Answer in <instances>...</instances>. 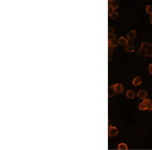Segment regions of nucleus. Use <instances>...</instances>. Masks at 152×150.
Instances as JSON below:
<instances>
[{"label": "nucleus", "mask_w": 152, "mask_h": 150, "mask_svg": "<svg viewBox=\"0 0 152 150\" xmlns=\"http://www.w3.org/2000/svg\"><path fill=\"white\" fill-rule=\"evenodd\" d=\"M138 107L139 109L141 110H149L150 111H152V101L150 99L146 98L143 99L142 102L139 104Z\"/></svg>", "instance_id": "f257e3e1"}, {"label": "nucleus", "mask_w": 152, "mask_h": 150, "mask_svg": "<svg viewBox=\"0 0 152 150\" xmlns=\"http://www.w3.org/2000/svg\"><path fill=\"white\" fill-rule=\"evenodd\" d=\"M108 134L110 137H113L117 135L118 134V131L117 128L111 125L109 128V131H108Z\"/></svg>", "instance_id": "f03ea898"}, {"label": "nucleus", "mask_w": 152, "mask_h": 150, "mask_svg": "<svg viewBox=\"0 0 152 150\" xmlns=\"http://www.w3.org/2000/svg\"><path fill=\"white\" fill-rule=\"evenodd\" d=\"M115 91L119 94H121L124 91L123 85L122 83H116L114 84Z\"/></svg>", "instance_id": "7ed1b4c3"}, {"label": "nucleus", "mask_w": 152, "mask_h": 150, "mask_svg": "<svg viewBox=\"0 0 152 150\" xmlns=\"http://www.w3.org/2000/svg\"><path fill=\"white\" fill-rule=\"evenodd\" d=\"M147 95V92L143 90H141L137 92V97L139 99H143V100L146 99Z\"/></svg>", "instance_id": "20e7f679"}, {"label": "nucleus", "mask_w": 152, "mask_h": 150, "mask_svg": "<svg viewBox=\"0 0 152 150\" xmlns=\"http://www.w3.org/2000/svg\"><path fill=\"white\" fill-rule=\"evenodd\" d=\"M109 7L111 8L112 9L115 10V9H117V8L119 7V4L117 1H114V0H112V1H109Z\"/></svg>", "instance_id": "39448f33"}, {"label": "nucleus", "mask_w": 152, "mask_h": 150, "mask_svg": "<svg viewBox=\"0 0 152 150\" xmlns=\"http://www.w3.org/2000/svg\"><path fill=\"white\" fill-rule=\"evenodd\" d=\"M137 36V31L135 30H131L127 34V38L129 40H133Z\"/></svg>", "instance_id": "423d86ee"}, {"label": "nucleus", "mask_w": 152, "mask_h": 150, "mask_svg": "<svg viewBox=\"0 0 152 150\" xmlns=\"http://www.w3.org/2000/svg\"><path fill=\"white\" fill-rule=\"evenodd\" d=\"M119 43L121 44V45L124 46L125 47L128 44V40L125 39L123 36H121L119 39Z\"/></svg>", "instance_id": "0eeeda50"}, {"label": "nucleus", "mask_w": 152, "mask_h": 150, "mask_svg": "<svg viewBox=\"0 0 152 150\" xmlns=\"http://www.w3.org/2000/svg\"><path fill=\"white\" fill-rule=\"evenodd\" d=\"M142 82V79L141 77L137 76L134 78L132 81V84L134 86H138Z\"/></svg>", "instance_id": "6e6552de"}, {"label": "nucleus", "mask_w": 152, "mask_h": 150, "mask_svg": "<svg viewBox=\"0 0 152 150\" xmlns=\"http://www.w3.org/2000/svg\"><path fill=\"white\" fill-rule=\"evenodd\" d=\"M116 91L115 90L114 87V84L111 86L109 89V92H108V95H109V97L110 98H112V97H114L115 95L116 94Z\"/></svg>", "instance_id": "1a4fd4ad"}, {"label": "nucleus", "mask_w": 152, "mask_h": 150, "mask_svg": "<svg viewBox=\"0 0 152 150\" xmlns=\"http://www.w3.org/2000/svg\"><path fill=\"white\" fill-rule=\"evenodd\" d=\"M152 44L150 43H147V42H143L142 44H141V48H143V49L145 50H147L148 49H149L150 48H152Z\"/></svg>", "instance_id": "9d476101"}, {"label": "nucleus", "mask_w": 152, "mask_h": 150, "mask_svg": "<svg viewBox=\"0 0 152 150\" xmlns=\"http://www.w3.org/2000/svg\"><path fill=\"white\" fill-rule=\"evenodd\" d=\"M126 97H127L128 99H133L135 97V93L134 92L132 91V90H128L126 92Z\"/></svg>", "instance_id": "9b49d317"}, {"label": "nucleus", "mask_w": 152, "mask_h": 150, "mask_svg": "<svg viewBox=\"0 0 152 150\" xmlns=\"http://www.w3.org/2000/svg\"><path fill=\"white\" fill-rule=\"evenodd\" d=\"M125 50L127 53H132L134 51V47L133 44H128L125 47Z\"/></svg>", "instance_id": "f8f14e48"}, {"label": "nucleus", "mask_w": 152, "mask_h": 150, "mask_svg": "<svg viewBox=\"0 0 152 150\" xmlns=\"http://www.w3.org/2000/svg\"><path fill=\"white\" fill-rule=\"evenodd\" d=\"M114 50V47H113L109 43V61L110 62L111 61L110 58H111V59L112 54H113V53Z\"/></svg>", "instance_id": "ddd939ff"}, {"label": "nucleus", "mask_w": 152, "mask_h": 150, "mask_svg": "<svg viewBox=\"0 0 152 150\" xmlns=\"http://www.w3.org/2000/svg\"><path fill=\"white\" fill-rule=\"evenodd\" d=\"M118 149L119 150H127L128 148L127 145L126 144L122 143L118 145Z\"/></svg>", "instance_id": "4468645a"}, {"label": "nucleus", "mask_w": 152, "mask_h": 150, "mask_svg": "<svg viewBox=\"0 0 152 150\" xmlns=\"http://www.w3.org/2000/svg\"><path fill=\"white\" fill-rule=\"evenodd\" d=\"M109 43L112 46L115 48L118 46L119 43V40L117 39H116L112 40H109Z\"/></svg>", "instance_id": "2eb2a0df"}, {"label": "nucleus", "mask_w": 152, "mask_h": 150, "mask_svg": "<svg viewBox=\"0 0 152 150\" xmlns=\"http://www.w3.org/2000/svg\"><path fill=\"white\" fill-rule=\"evenodd\" d=\"M109 16L111 18V19H116L118 18V16H119V14L117 12L115 11H114L111 12V13L110 14H109Z\"/></svg>", "instance_id": "dca6fc26"}, {"label": "nucleus", "mask_w": 152, "mask_h": 150, "mask_svg": "<svg viewBox=\"0 0 152 150\" xmlns=\"http://www.w3.org/2000/svg\"><path fill=\"white\" fill-rule=\"evenodd\" d=\"M146 50L143 49V48H140L138 51V54L139 55L145 57H146Z\"/></svg>", "instance_id": "f3484780"}, {"label": "nucleus", "mask_w": 152, "mask_h": 150, "mask_svg": "<svg viewBox=\"0 0 152 150\" xmlns=\"http://www.w3.org/2000/svg\"><path fill=\"white\" fill-rule=\"evenodd\" d=\"M146 12L148 14L151 15H152V5H147L146 7Z\"/></svg>", "instance_id": "a211bd4d"}, {"label": "nucleus", "mask_w": 152, "mask_h": 150, "mask_svg": "<svg viewBox=\"0 0 152 150\" xmlns=\"http://www.w3.org/2000/svg\"><path fill=\"white\" fill-rule=\"evenodd\" d=\"M146 57H152V47L146 51Z\"/></svg>", "instance_id": "6ab92c4d"}, {"label": "nucleus", "mask_w": 152, "mask_h": 150, "mask_svg": "<svg viewBox=\"0 0 152 150\" xmlns=\"http://www.w3.org/2000/svg\"><path fill=\"white\" fill-rule=\"evenodd\" d=\"M108 32H109V34H114V32H115L114 28L113 27H109V29H108Z\"/></svg>", "instance_id": "aec40b11"}, {"label": "nucleus", "mask_w": 152, "mask_h": 150, "mask_svg": "<svg viewBox=\"0 0 152 150\" xmlns=\"http://www.w3.org/2000/svg\"><path fill=\"white\" fill-rule=\"evenodd\" d=\"M116 35L114 34H109V40H112L116 39Z\"/></svg>", "instance_id": "412c9836"}, {"label": "nucleus", "mask_w": 152, "mask_h": 150, "mask_svg": "<svg viewBox=\"0 0 152 150\" xmlns=\"http://www.w3.org/2000/svg\"><path fill=\"white\" fill-rule=\"evenodd\" d=\"M149 72L151 74H152V64H150L149 65V68H148Z\"/></svg>", "instance_id": "4be33fe9"}, {"label": "nucleus", "mask_w": 152, "mask_h": 150, "mask_svg": "<svg viewBox=\"0 0 152 150\" xmlns=\"http://www.w3.org/2000/svg\"><path fill=\"white\" fill-rule=\"evenodd\" d=\"M150 21L151 24H152V15H151V16L150 17Z\"/></svg>", "instance_id": "5701e85b"}]
</instances>
